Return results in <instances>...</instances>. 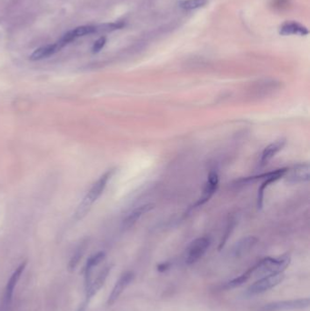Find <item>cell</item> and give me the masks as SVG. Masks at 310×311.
<instances>
[{
    "label": "cell",
    "instance_id": "cell-12",
    "mask_svg": "<svg viewBox=\"0 0 310 311\" xmlns=\"http://www.w3.org/2000/svg\"><path fill=\"white\" fill-rule=\"evenodd\" d=\"M279 34L281 36L287 37V36H295V35H298V36H307L308 35V29L306 27H305L304 25L298 23L297 21H285L283 24L279 27Z\"/></svg>",
    "mask_w": 310,
    "mask_h": 311
},
{
    "label": "cell",
    "instance_id": "cell-15",
    "mask_svg": "<svg viewBox=\"0 0 310 311\" xmlns=\"http://www.w3.org/2000/svg\"><path fill=\"white\" fill-rule=\"evenodd\" d=\"M153 209V204H144L137 207V209L132 210L125 218L123 221V228L126 229H130L140 219L141 217Z\"/></svg>",
    "mask_w": 310,
    "mask_h": 311
},
{
    "label": "cell",
    "instance_id": "cell-22",
    "mask_svg": "<svg viewBox=\"0 0 310 311\" xmlns=\"http://www.w3.org/2000/svg\"><path fill=\"white\" fill-rule=\"evenodd\" d=\"M207 4V0H186L182 3V8L186 10H193L202 8Z\"/></svg>",
    "mask_w": 310,
    "mask_h": 311
},
{
    "label": "cell",
    "instance_id": "cell-6",
    "mask_svg": "<svg viewBox=\"0 0 310 311\" xmlns=\"http://www.w3.org/2000/svg\"><path fill=\"white\" fill-rule=\"evenodd\" d=\"M26 266H27V262L21 263L9 278V281L7 283V286L5 287L4 296L2 299V304L0 306V311H8L9 309V306L12 301L14 291L17 286V282L20 279L21 275L23 274V272L25 270Z\"/></svg>",
    "mask_w": 310,
    "mask_h": 311
},
{
    "label": "cell",
    "instance_id": "cell-20",
    "mask_svg": "<svg viewBox=\"0 0 310 311\" xmlns=\"http://www.w3.org/2000/svg\"><path fill=\"white\" fill-rule=\"evenodd\" d=\"M235 225H236V220H235V218L230 217V220L228 222L227 229H226L225 234H224L222 239H221V241H220V244H219V250H222L224 248V246L226 245V243L228 241V237L231 235L232 231H233V229L235 228Z\"/></svg>",
    "mask_w": 310,
    "mask_h": 311
},
{
    "label": "cell",
    "instance_id": "cell-4",
    "mask_svg": "<svg viewBox=\"0 0 310 311\" xmlns=\"http://www.w3.org/2000/svg\"><path fill=\"white\" fill-rule=\"evenodd\" d=\"M210 246V239L207 237L196 238L187 247L186 251V265H193L206 254Z\"/></svg>",
    "mask_w": 310,
    "mask_h": 311
},
{
    "label": "cell",
    "instance_id": "cell-2",
    "mask_svg": "<svg viewBox=\"0 0 310 311\" xmlns=\"http://www.w3.org/2000/svg\"><path fill=\"white\" fill-rule=\"evenodd\" d=\"M291 257L289 253L282 254L276 258L268 257L257 262L252 266L253 274L270 275L283 273V271L290 266Z\"/></svg>",
    "mask_w": 310,
    "mask_h": 311
},
{
    "label": "cell",
    "instance_id": "cell-14",
    "mask_svg": "<svg viewBox=\"0 0 310 311\" xmlns=\"http://www.w3.org/2000/svg\"><path fill=\"white\" fill-rule=\"evenodd\" d=\"M258 241L257 237L254 236H248V237L241 238L240 241L236 242L232 250V255L235 258H242L245 255L252 250Z\"/></svg>",
    "mask_w": 310,
    "mask_h": 311
},
{
    "label": "cell",
    "instance_id": "cell-1",
    "mask_svg": "<svg viewBox=\"0 0 310 311\" xmlns=\"http://www.w3.org/2000/svg\"><path fill=\"white\" fill-rule=\"evenodd\" d=\"M114 173H115V169H109L108 171L105 172L95 184L92 186V188L89 189L87 195L83 198L82 202L80 203L79 209L77 210L76 216L78 218L84 217L89 209L91 208L92 205L99 199V197L102 195V193L108 185V181L110 180Z\"/></svg>",
    "mask_w": 310,
    "mask_h": 311
},
{
    "label": "cell",
    "instance_id": "cell-11",
    "mask_svg": "<svg viewBox=\"0 0 310 311\" xmlns=\"http://www.w3.org/2000/svg\"><path fill=\"white\" fill-rule=\"evenodd\" d=\"M285 169L287 168H280V169H277L275 171L269 172L267 174H264V182L261 184L260 188H258V192H257L256 202H257L258 209H261L263 207L264 194L267 188L269 187V185L275 183V182H277V180L282 179L285 175Z\"/></svg>",
    "mask_w": 310,
    "mask_h": 311
},
{
    "label": "cell",
    "instance_id": "cell-18",
    "mask_svg": "<svg viewBox=\"0 0 310 311\" xmlns=\"http://www.w3.org/2000/svg\"><path fill=\"white\" fill-rule=\"evenodd\" d=\"M252 275L253 269L251 266L245 273L240 275L237 278H233L231 280H229L228 282L225 283L222 286V288H224V290H232V288H235L237 286H242L245 282L248 281V278H250Z\"/></svg>",
    "mask_w": 310,
    "mask_h": 311
},
{
    "label": "cell",
    "instance_id": "cell-9",
    "mask_svg": "<svg viewBox=\"0 0 310 311\" xmlns=\"http://www.w3.org/2000/svg\"><path fill=\"white\" fill-rule=\"evenodd\" d=\"M111 270L112 265L105 266L97 276V278L94 280H91L90 284L86 287V303L89 302L103 287Z\"/></svg>",
    "mask_w": 310,
    "mask_h": 311
},
{
    "label": "cell",
    "instance_id": "cell-24",
    "mask_svg": "<svg viewBox=\"0 0 310 311\" xmlns=\"http://www.w3.org/2000/svg\"><path fill=\"white\" fill-rule=\"evenodd\" d=\"M170 266H171V263H170V262H163V263H160V264L157 266V270H158L159 272H165L166 270H170Z\"/></svg>",
    "mask_w": 310,
    "mask_h": 311
},
{
    "label": "cell",
    "instance_id": "cell-8",
    "mask_svg": "<svg viewBox=\"0 0 310 311\" xmlns=\"http://www.w3.org/2000/svg\"><path fill=\"white\" fill-rule=\"evenodd\" d=\"M135 274L132 271H126L123 274L120 276L117 279L115 286L112 290L111 293L109 294L107 305L112 306L116 303V300L120 299L121 294L124 292L125 290L129 286V284L132 282Z\"/></svg>",
    "mask_w": 310,
    "mask_h": 311
},
{
    "label": "cell",
    "instance_id": "cell-3",
    "mask_svg": "<svg viewBox=\"0 0 310 311\" xmlns=\"http://www.w3.org/2000/svg\"><path fill=\"white\" fill-rule=\"evenodd\" d=\"M310 300L306 299H290L265 304L264 306L258 307L256 311H291L304 309L309 307Z\"/></svg>",
    "mask_w": 310,
    "mask_h": 311
},
{
    "label": "cell",
    "instance_id": "cell-19",
    "mask_svg": "<svg viewBox=\"0 0 310 311\" xmlns=\"http://www.w3.org/2000/svg\"><path fill=\"white\" fill-rule=\"evenodd\" d=\"M85 250H86V244H81L75 251L74 255L72 256L70 261L68 263V270L70 272L74 271L77 269V266L80 262V259L82 258L83 255L85 253Z\"/></svg>",
    "mask_w": 310,
    "mask_h": 311
},
{
    "label": "cell",
    "instance_id": "cell-16",
    "mask_svg": "<svg viewBox=\"0 0 310 311\" xmlns=\"http://www.w3.org/2000/svg\"><path fill=\"white\" fill-rule=\"evenodd\" d=\"M106 258V253L103 251H100L98 253L92 255L90 258H88L87 260V263L85 265L84 268V275H85V285L87 287L92 280V273H93V270L94 268L97 266H99L101 262L103 261L104 259Z\"/></svg>",
    "mask_w": 310,
    "mask_h": 311
},
{
    "label": "cell",
    "instance_id": "cell-10",
    "mask_svg": "<svg viewBox=\"0 0 310 311\" xmlns=\"http://www.w3.org/2000/svg\"><path fill=\"white\" fill-rule=\"evenodd\" d=\"M219 175L217 172H210L207 176V182L205 184V188L203 189L202 195L199 197V201L195 204L194 209L199 208L204 204H206L207 201L210 199L213 195L215 194L217 189L219 188Z\"/></svg>",
    "mask_w": 310,
    "mask_h": 311
},
{
    "label": "cell",
    "instance_id": "cell-21",
    "mask_svg": "<svg viewBox=\"0 0 310 311\" xmlns=\"http://www.w3.org/2000/svg\"><path fill=\"white\" fill-rule=\"evenodd\" d=\"M123 23H108V24L100 25L99 27H95L96 33L111 32L116 29L123 28Z\"/></svg>",
    "mask_w": 310,
    "mask_h": 311
},
{
    "label": "cell",
    "instance_id": "cell-23",
    "mask_svg": "<svg viewBox=\"0 0 310 311\" xmlns=\"http://www.w3.org/2000/svg\"><path fill=\"white\" fill-rule=\"evenodd\" d=\"M106 42H107V38L105 37H101L96 41L94 45H93V48H92L93 53L100 52V50L103 49L104 46L106 45Z\"/></svg>",
    "mask_w": 310,
    "mask_h": 311
},
{
    "label": "cell",
    "instance_id": "cell-5",
    "mask_svg": "<svg viewBox=\"0 0 310 311\" xmlns=\"http://www.w3.org/2000/svg\"><path fill=\"white\" fill-rule=\"evenodd\" d=\"M284 278H285V275L283 273L264 276L263 278L256 280V282L253 283L252 285L248 287V293L250 295L264 293L266 291H269L277 285H279L284 280Z\"/></svg>",
    "mask_w": 310,
    "mask_h": 311
},
{
    "label": "cell",
    "instance_id": "cell-13",
    "mask_svg": "<svg viewBox=\"0 0 310 311\" xmlns=\"http://www.w3.org/2000/svg\"><path fill=\"white\" fill-rule=\"evenodd\" d=\"M285 142L287 141L285 139H278L273 143L269 144L268 147H265L259 159L260 167L266 166L270 160L276 157L278 152L281 151L283 147H285Z\"/></svg>",
    "mask_w": 310,
    "mask_h": 311
},
{
    "label": "cell",
    "instance_id": "cell-17",
    "mask_svg": "<svg viewBox=\"0 0 310 311\" xmlns=\"http://www.w3.org/2000/svg\"><path fill=\"white\" fill-rule=\"evenodd\" d=\"M59 49H61L58 46V43H56L54 45L45 46V47H42V48L36 49L33 53L31 54V56H30L29 58L31 60H33V61L39 60V59H42V58L49 57L50 56H52V55H54L56 52H58Z\"/></svg>",
    "mask_w": 310,
    "mask_h": 311
},
{
    "label": "cell",
    "instance_id": "cell-7",
    "mask_svg": "<svg viewBox=\"0 0 310 311\" xmlns=\"http://www.w3.org/2000/svg\"><path fill=\"white\" fill-rule=\"evenodd\" d=\"M290 184H299L309 180V165L307 163H299L285 169L283 176Z\"/></svg>",
    "mask_w": 310,
    "mask_h": 311
}]
</instances>
